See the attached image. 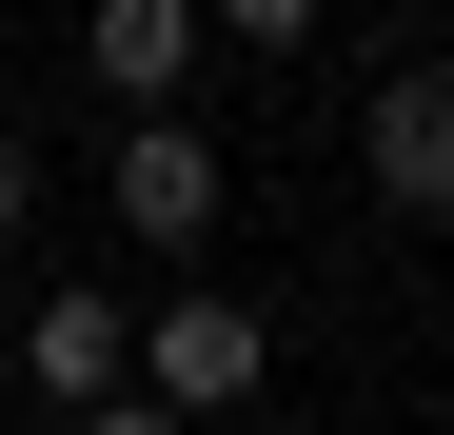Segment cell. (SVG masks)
<instances>
[{
    "label": "cell",
    "mask_w": 454,
    "mask_h": 435,
    "mask_svg": "<svg viewBox=\"0 0 454 435\" xmlns=\"http://www.w3.org/2000/svg\"><path fill=\"white\" fill-rule=\"evenodd\" d=\"M257 376H277L257 297H138V415H238Z\"/></svg>",
    "instance_id": "7a4b0ae2"
},
{
    "label": "cell",
    "mask_w": 454,
    "mask_h": 435,
    "mask_svg": "<svg viewBox=\"0 0 454 435\" xmlns=\"http://www.w3.org/2000/svg\"><path fill=\"white\" fill-rule=\"evenodd\" d=\"M356 178H375V218L454 238V59H395V80H375V119H356Z\"/></svg>",
    "instance_id": "3957f363"
},
{
    "label": "cell",
    "mask_w": 454,
    "mask_h": 435,
    "mask_svg": "<svg viewBox=\"0 0 454 435\" xmlns=\"http://www.w3.org/2000/svg\"><path fill=\"white\" fill-rule=\"evenodd\" d=\"M198 20H217V40H257V59H296V40L336 20V0H198Z\"/></svg>",
    "instance_id": "8992f818"
},
{
    "label": "cell",
    "mask_w": 454,
    "mask_h": 435,
    "mask_svg": "<svg viewBox=\"0 0 454 435\" xmlns=\"http://www.w3.org/2000/svg\"><path fill=\"white\" fill-rule=\"evenodd\" d=\"M198 40H217L198 0H99V20H80V59H99V99H178V80H198Z\"/></svg>",
    "instance_id": "5b68a950"
},
{
    "label": "cell",
    "mask_w": 454,
    "mask_h": 435,
    "mask_svg": "<svg viewBox=\"0 0 454 435\" xmlns=\"http://www.w3.org/2000/svg\"><path fill=\"white\" fill-rule=\"evenodd\" d=\"M99 198H119V238H138V257H198V238H217V198H238V159H217L178 99H119V159H99Z\"/></svg>",
    "instance_id": "6da1fadb"
},
{
    "label": "cell",
    "mask_w": 454,
    "mask_h": 435,
    "mask_svg": "<svg viewBox=\"0 0 454 435\" xmlns=\"http://www.w3.org/2000/svg\"><path fill=\"white\" fill-rule=\"evenodd\" d=\"M20 396L138 415V297H40V317H20Z\"/></svg>",
    "instance_id": "277c9868"
},
{
    "label": "cell",
    "mask_w": 454,
    "mask_h": 435,
    "mask_svg": "<svg viewBox=\"0 0 454 435\" xmlns=\"http://www.w3.org/2000/svg\"><path fill=\"white\" fill-rule=\"evenodd\" d=\"M20 218H40V138H0V238H20Z\"/></svg>",
    "instance_id": "52a82bcc"
}]
</instances>
